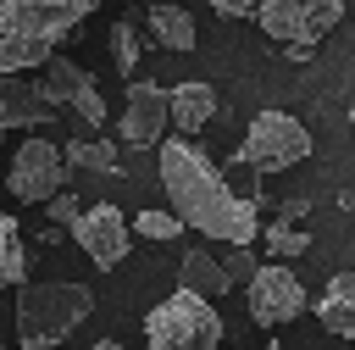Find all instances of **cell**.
I'll return each instance as SVG.
<instances>
[{
    "instance_id": "cell-17",
    "label": "cell",
    "mask_w": 355,
    "mask_h": 350,
    "mask_svg": "<svg viewBox=\"0 0 355 350\" xmlns=\"http://www.w3.org/2000/svg\"><path fill=\"white\" fill-rule=\"evenodd\" d=\"M67 167L72 172H122V156L111 139H72L67 144Z\"/></svg>"
},
{
    "instance_id": "cell-28",
    "label": "cell",
    "mask_w": 355,
    "mask_h": 350,
    "mask_svg": "<svg viewBox=\"0 0 355 350\" xmlns=\"http://www.w3.org/2000/svg\"><path fill=\"white\" fill-rule=\"evenodd\" d=\"M89 350H128V344H116V339H100V344H89Z\"/></svg>"
},
{
    "instance_id": "cell-27",
    "label": "cell",
    "mask_w": 355,
    "mask_h": 350,
    "mask_svg": "<svg viewBox=\"0 0 355 350\" xmlns=\"http://www.w3.org/2000/svg\"><path fill=\"white\" fill-rule=\"evenodd\" d=\"M216 11H222V17H255L261 6H244V0H216Z\"/></svg>"
},
{
    "instance_id": "cell-25",
    "label": "cell",
    "mask_w": 355,
    "mask_h": 350,
    "mask_svg": "<svg viewBox=\"0 0 355 350\" xmlns=\"http://www.w3.org/2000/svg\"><path fill=\"white\" fill-rule=\"evenodd\" d=\"M72 111H78V117H83L89 128H100V122H105V100H100V89H89V94H83V100H78Z\"/></svg>"
},
{
    "instance_id": "cell-9",
    "label": "cell",
    "mask_w": 355,
    "mask_h": 350,
    "mask_svg": "<svg viewBox=\"0 0 355 350\" xmlns=\"http://www.w3.org/2000/svg\"><path fill=\"white\" fill-rule=\"evenodd\" d=\"M166 122H172V89L139 78V83L128 89V106H122L116 133H122L128 144H166Z\"/></svg>"
},
{
    "instance_id": "cell-16",
    "label": "cell",
    "mask_w": 355,
    "mask_h": 350,
    "mask_svg": "<svg viewBox=\"0 0 355 350\" xmlns=\"http://www.w3.org/2000/svg\"><path fill=\"white\" fill-rule=\"evenodd\" d=\"M44 89H50V100L55 106H78L94 83H89V72L78 67V61H67V56H55L50 67H44Z\"/></svg>"
},
{
    "instance_id": "cell-11",
    "label": "cell",
    "mask_w": 355,
    "mask_h": 350,
    "mask_svg": "<svg viewBox=\"0 0 355 350\" xmlns=\"http://www.w3.org/2000/svg\"><path fill=\"white\" fill-rule=\"evenodd\" d=\"M50 111H55V100H50V89H44V78H39V83H33V78H0V128H6V133H17V128H44Z\"/></svg>"
},
{
    "instance_id": "cell-3",
    "label": "cell",
    "mask_w": 355,
    "mask_h": 350,
    "mask_svg": "<svg viewBox=\"0 0 355 350\" xmlns=\"http://www.w3.org/2000/svg\"><path fill=\"white\" fill-rule=\"evenodd\" d=\"M94 311L89 283L72 278H39L17 289V350H55L72 339V328Z\"/></svg>"
},
{
    "instance_id": "cell-2",
    "label": "cell",
    "mask_w": 355,
    "mask_h": 350,
    "mask_svg": "<svg viewBox=\"0 0 355 350\" xmlns=\"http://www.w3.org/2000/svg\"><path fill=\"white\" fill-rule=\"evenodd\" d=\"M94 11V0H6L0 6V72L22 78L28 67H50L55 44Z\"/></svg>"
},
{
    "instance_id": "cell-20",
    "label": "cell",
    "mask_w": 355,
    "mask_h": 350,
    "mask_svg": "<svg viewBox=\"0 0 355 350\" xmlns=\"http://www.w3.org/2000/svg\"><path fill=\"white\" fill-rule=\"evenodd\" d=\"M0 267H6V283L28 289V256H22V233H17V217L11 211L0 217Z\"/></svg>"
},
{
    "instance_id": "cell-14",
    "label": "cell",
    "mask_w": 355,
    "mask_h": 350,
    "mask_svg": "<svg viewBox=\"0 0 355 350\" xmlns=\"http://www.w3.org/2000/svg\"><path fill=\"white\" fill-rule=\"evenodd\" d=\"M211 117H216V89H211V83L189 78V83H178V89H172V122H178V133H183V139H189V133H200Z\"/></svg>"
},
{
    "instance_id": "cell-1",
    "label": "cell",
    "mask_w": 355,
    "mask_h": 350,
    "mask_svg": "<svg viewBox=\"0 0 355 350\" xmlns=\"http://www.w3.org/2000/svg\"><path fill=\"white\" fill-rule=\"evenodd\" d=\"M161 189L172 200V217L205 239H227V250H250L261 239V206L239 200L222 167L183 133H172L161 150Z\"/></svg>"
},
{
    "instance_id": "cell-18",
    "label": "cell",
    "mask_w": 355,
    "mask_h": 350,
    "mask_svg": "<svg viewBox=\"0 0 355 350\" xmlns=\"http://www.w3.org/2000/svg\"><path fill=\"white\" fill-rule=\"evenodd\" d=\"M111 61H116L122 83L133 89V83H139V78H133V67L144 61V44H139V28H133V17H116V22H111Z\"/></svg>"
},
{
    "instance_id": "cell-15",
    "label": "cell",
    "mask_w": 355,
    "mask_h": 350,
    "mask_svg": "<svg viewBox=\"0 0 355 350\" xmlns=\"http://www.w3.org/2000/svg\"><path fill=\"white\" fill-rule=\"evenodd\" d=\"M144 22H150V33L166 50H194V17H189V6H150Z\"/></svg>"
},
{
    "instance_id": "cell-22",
    "label": "cell",
    "mask_w": 355,
    "mask_h": 350,
    "mask_svg": "<svg viewBox=\"0 0 355 350\" xmlns=\"http://www.w3.org/2000/svg\"><path fill=\"white\" fill-rule=\"evenodd\" d=\"M222 272H227V283H233V289H239V283L250 289V283H255V272H261V261H255V250H227V256H222Z\"/></svg>"
},
{
    "instance_id": "cell-7",
    "label": "cell",
    "mask_w": 355,
    "mask_h": 350,
    "mask_svg": "<svg viewBox=\"0 0 355 350\" xmlns=\"http://www.w3.org/2000/svg\"><path fill=\"white\" fill-rule=\"evenodd\" d=\"M338 17H344V6H338V0H266V6L255 11L261 33L283 39L288 50H311L322 33H333V28H338Z\"/></svg>"
},
{
    "instance_id": "cell-10",
    "label": "cell",
    "mask_w": 355,
    "mask_h": 350,
    "mask_svg": "<svg viewBox=\"0 0 355 350\" xmlns=\"http://www.w3.org/2000/svg\"><path fill=\"white\" fill-rule=\"evenodd\" d=\"M72 239L83 244V256L94 261V267H122V256H128V244H133V233H128V217L116 211V206H89L83 211V222L72 228Z\"/></svg>"
},
{
    "instance_id": "cell-8",
    "label": "cell",
    "mask_w": 355,
    "mask_h": 350,
    "mask_svg": "<svg viewBox=\"0 0 355 350\" xmlns=\"http://www.w3.org/2000/svg\"><path fill=\"white\" fill-rule=\"evenodd\" d=\"M244 294H250V317H255L261 328H283V322H294V317L305 311V283H300L294 267H283V261H266Z\"/></svg>"
},
{
    "instance_id": "cell-4",
    "label": "cell",
    "mask_w": 355,
    "mask_h": 350,
    "mask_svg": "<svg viewBox=\"0 0 355 350\" xmlns=\"http://www.w3.org/2000/svg\"><path fill=\"white\" fill-rule=\"evenodd\" d=\"M144 350H222V317L211 300L178 289L144 317Z\"/></svg>"
},
{
    "instance_id": "cell-12",
    "label": "cell",
    "mask_w": 355,
    "mask_h": 350,
    "mask_svg": "<svg viewBox=\"0 0 355 350\" xmlns=\"http://www.w3.org/2000/svg\"><path fill=\"white\" fill-rule=\"evenodd\" d=\"M316 322L338 339H355V272H338L327 278L322 300H316Z\"/></svg>"
},
{
    "instance_id": "cell-24",
    "label": "cell",
    "mask_w": 355,
    "mask_h": 350,
    "mask_svg": "<svg viewBox=\"0 0 355 350\" xmlns=\"http://www.w3.org/2000/svg\"><path fill=\"white\" fill-rule=\"evenodd\" d=\"M44 211H50V222H55V233H72V228L83 222V206H78V194H55V200H50Z\"/></svg>"
},
{
    "instance_id": "cell-26",
    "label": "cell",
    "mask_w": 355,
    "mask_h": 350,
    "mask_svg": "<svg viewBox=\"0 0 355 350\" xmlns=\"http://www.w3.org/2000/svg\"><path fill=\"white\" fill-rule=\"evenodd\" d=\"M300 217H311V194H288V200H283V222L300 228Z\"/></svg>"
},
{
    "instance_id": "cell-6",
    "label": "cell",
    "mask_w": 355,
    "mask_h": 350,
    "mask_svg": "<svg viewBox=\"0 0 355 350\" xmlns=\"http://www.w3.org/2000/svg\"><path fill=\"white\" fill-rule=\"evenodd\" d=\"M239 156H244L261 178H266V172H288L294 161L311 156V133H305V122L288 117V111H261V117L250 122Z\"/></svg>"
},
{
    "instance_id": "cell-21",
    "label": "cell",
    "mask_w": 355,
    "mask_h": 350,
    "mask_svg": "<svg viewBox=\"0 0 355 350\" xmlns=\"http://www.w3.org/2000/svg\"><path fill=\"white\" fill-rule=\"evenodd\" d=\"M133 233H139V239H178L183 222H178L172 211H139V217H133Z\"/></svg>"
},
{
    "instance_id": "cell-19",
    "label": "cell",
    "mask_w": 355,
    "mask_h": 350,
    "mask_svg": "<svg viewBox=\"0 0 355 350\" xmlns=\"http://www.w3.org/2000/svg\"><path fill=\"white\" fill-rule=\"evenodd\" d=\"M305 250H311V233H305V228H294V222H283V217L266 222V256H272V261L288 267V261L305 256Z\"/></svg>"
},
{
    "instance_id": "cell-5",
    "label": "cell",
    "mask_w": 355,
    "mask_h": 350,
    "mask_svg": "<svg viewBox=\"0 0 355 350\" xmlns=\"http://www.w3.org/2000/svg\"><path fill=\"white\" fill-rule=\"evenodd\" d=\"M67 144H50V139H22L17 150H11V172H6V189H11V200L17 206H50L55 194H67L61 183H67Z\"/></svg>"
},
{
    "instance_id": "cell-23",
    "label": "cell",
    "mask_w": 355,
    "mask_h": 350,
    "mask_svg": "<svg viewBox=\"0 0 355 350\" xmlns=\"http://www.w3.org/2000/svg\"><path fill=\"white\" fill-rule=\"evenodd\" d=\"M222 178L233 183V194H239V200H250V194H255V183H261V172H255V167H250L244 156H233V161L222 167Z\"/></svg>"
},
{
    "instance_id": "cell-29",
    "label": "cell",
    "mask_w": 355,
    "mask_h": 350,
    "mask_svg": "<svg viewBox=\"0 0 355 350\" xmlns=\"http://www.w3.org/2000/svg\"><path fill=\"white\" fill-rule=\"evenodd\" d=\"M349 122H355V106H349Z\"/></svg>"
},
{
    "instance_id": "cell-13",
    "label": "cell",
    "mask_w": 355,
    "mask_h": 350,
    "mask_svg": "<svg viewBox=\"0 0 355 350\" xmlns=\"http://www.w3.org/2000/svg\"><path fill=\"white\" fill-rule=\"evenodd\" d=\"M178 289H189V294H200V300H222L233 283H227V272H222V261L211 256V250H183V267H178Z\"/></svg>"
}]
</instances>
